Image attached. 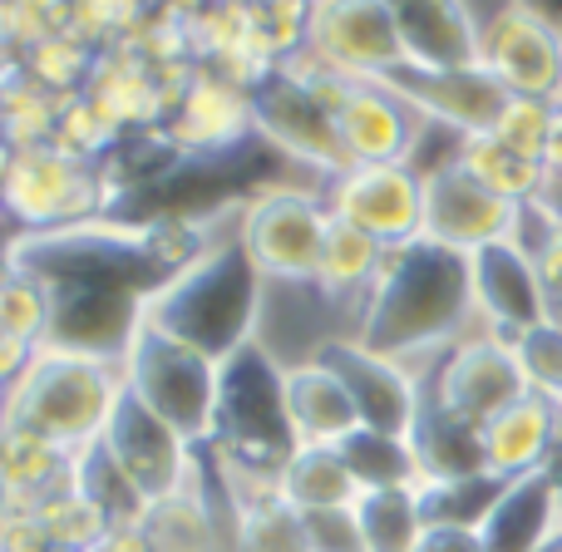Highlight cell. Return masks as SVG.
I'll use <instances>...</instances> for the list:
<instances>
[{
	"instance_id": "cell-3",
	"label": "cell",
	"mask_w": 562,
	"mask_h": 552,
	"mask_svg": "<svg viewBox=\"0 0 562 552\" xmlns=\"http://www.w3.org/2000/svg\"><path fill=\"white\" fill-rule=\"evenodd\" d=\"M119 390H124L119 360L45 340L30 356V365L5 385L0 425L40 435L45 444L65 449V454H79L104 435Z\"/></svg>"
},
{
	"instance_id": "cell-26",
	"label": "cell",
	"mask_w": 562,
	"mask_h": 552,
	"mask_svg": "<svg viewBox=\"0 0 562 552\" xmlns=\"http://www.w3.org/2000/svg\"><path fill=\"white\" fill-rule=\"evenodd\" d=\"M459 164L484 188H494L498 198H508V203H518V207L538 203V198L548 193V168L538 164V158L508 148L498 134H469L464 144H459Z\"/></svg>"
},
{
	"instance_id": "cell-14",
	"label": "cell",
	"mask_w": 562,
	"mask_h": 552,
	"mask_svg": "<svg viewBox=\"0 0 562 552\" xmlns=\"http://www.w3.org/2000/svg\"><path fill=\"white\" fill-rule=\"evenodd\" d=\"M514 227H518V203L484 188L459 158L425 173V223H419L425 243H439L449 252L469 257L488 243L514 237Z\"/></svg>"
},
{
	"instance_id": "cell-21",
	"label": "cell",
	"mask_w": 562,
	"mask_h": 552,
	"mask_svg": "<svg viewBox=\"0 0 562 552\" xmlns=\"http://www.w3.org/2000/svg\"><path fill=\"white\" fill-rule=\"evenodd\" d=\"M484 552H553L562 548V514L548 469L514 484L498 494V504L488 508V518L479 523Z\"/></svg>"
},
{
	"instance_id": "cell-1",
	"label": "cell",
	"mask_w": 562,
	"mask_h": 552,
	"mask_svg": "<svg viewBox=\"0 0 562 552\" xmlns=\"http://www.w3.org/2000/svg\"><path fill=\"white\" fill-rule=\"evenodd\" d=\"M469 326H479L469 257L415 237L385 252V267L356 316V340L375 356L415 365L419 356L439 360L459 346Z\"/></svg>"
},
{
	"instance_id": "cell-36",
	"label": "cell",
	"mask_w": 562,
	"mask_h": 552,
	"mask_svg": "<svg viewBox=\"0 0 562 552\" xmlns=\"http://www.w3.org/2000/svg\"><path fill=\"white\" fill-rule=\"evenodd\" d=\"M94 552H154V543H148L144 528H109Z\"/></svg>"
},
{
	"instance_id": "cell-11",
	"label": "cell",
	"mask_w": 562,
	"mask_h": 552,
	"mask_svg": "<svg viewBox=\"0 0 562 552\" xmlns=\"http://www.w3.org/2000/svg\"><path fill=\"white\" fill-rule=\"evenodd\" d=\"M99 444L114 454V464L124 469L128 484H134L148 504L178 498L198 469V444H188L168 419H158L154 409L138 395H128V390H119L114 415H109Z\"/></svg>"
},
{
	"instance_id": "cell-28",
	"label": "cell",
	"mask_w": 562,
	"mask_h": 552,
	"mask_svg": "<svg viewBox=\"0 0 562 552\" xmlns=\"http://www.w3.org/2000/svg\"><path fill=\"white\" fill-rule=\"evenodd\" d=\"M356 523L366 552H415L425 533V508L415 488H366L356 498Z\"/></svg>"
},
{
	"instance_id": "cell-34",
	"label": "cell",
	"mask_w": 562,
	"mask_h": 552,
	"mask_svg": "<svg viewBox=\"0 0 562 552\" xmlns=\"http://www.w3.org/2000/svg\"><path fill=\"white\" fill-rule=\"evenodd\" d=\"M301 528H306L311 552H366V538H360V523H356V504L301 514Z\"/></svg>"
},
{
	"instance_id": "cell-35",
	"label": "cell",
	"mask_w": 562,
	"mask_h": 552,
	"mask_svg": "<svg viewBox=\"0 0 562 552\" xmlns=\"http://www.w3.org/2000/svg\"><path fill=\"white\" fill-rule=\"evenodd\" d=\"M415 552H484V538H479V528L464 523H425Z\"/></svg>"
},
{
	"instance_id": "cell-16",
	"label": "cell",
	"mask_w": 562,
	"mask_h": 552,
	"mask_svg": "<svg viewBox=\"0 0 562 552\" xmlns=\"http://www.w3.org/2000/svg\"><path fill=\"white\" fill-rule=\"evenodd\" d=\"M469 286H474L479 330H494V336H504V340H518L524 330L558 316L553 296H548V286H543V272H538V262L514 237L469 252Z\"/></svg>"
},
{
	"instance_id": "cell-18",
	"label": "cell",
	"mask_w": 562,
	"mask_h": 552,
	"mask_svg": "<svg viewBox=\"0 0 562 552\" xmlns=\"http://www.w3.org/2000/svg\"><path fill=\"white\" fill-rule=\"evenodd\" d=\"M330 114L350 164H409L429 124L375 79H346L330 99Z\"/></svg>"
},
{
	"instance_id": "cell-19",
	"label": "cell",
	"mask_w": 562,
	"mask_h": 552,
	"mask_svg": "<svg viewBox=\"0 0 562 552\" xmlns=\"http://www.w3.org/2000/svg\"><path fill=\"white\" fill-rule=\"evenodd\" d=\"M390 10L409 65L469 69L479 65V10L474 0H380Z\"/></svg>"
},
{
	"instance_id": "cell-8",
	"label": "cell",
	"mask_w": 562,
	"mask_h": 552,
	"mask_svg": "<svg viewBox=\"0 0 562 552\" xmlns=\"http://www.w3.org/2000/svg\"><path fill=\"white\" fill-rule=\"evenodd\" d=\"M425 395L445 405L449 415L469 419L484 429L494 415H504L514 399L528 395V380L518 370L514 340L494 336V330H469L459 346H449L439 360H429Z\"/></svg>"
},
{
	"instance_id": "cell-33",
	"label": "cell",
	"mask_w": 562,
	"mask_h": 552,
	"mask_svg": "<svg viewBox=\"0 0 562 552\" xmlns=\"http://www.w3.org/2000/svg\"><path fill=\"white\" fill-rule=\"evenodd\" d=\"M548 128H553V104H543V99H508V109H504V119H498L494 134L504 138L508 148H518V154H528V158L543 164Z\"/></svg>"
},
{
	"instance_id": "cell-27",
	"label": "cell",
	"mask_w": 562,
	"mask_h": 552,
	"mask_svg": "<svg viewBox=\"0 0 562 552\" xmlns=\"http://www.w3.org/2000/svg\"><path fill=\"white\" fill-rule=\"evenodd\" d=\"M69 484L104 514L109 528H144L148 508H154L134 484H128V474L114 464V454H109L99 439L75 454V474H69Z\"/></svg>"
},
{
	"instance_id": "cell-22",
	"label": "cell",
	"mask_w": 562,
	"mask_h": 552,
	"mask_svg": "<svg viewBox=\"0 0 562 552\" xmlns=\"http://www.w3.org/2000/svg\"><path fill=\"white\" fill-rule=\"evenodd\" d=\"M286 419L296 444H330L336 449L346 435L360 429L356 399L340 385V375L321 360H301L286 365Z\"/></svg>"
},
{
	"instance_id": "cell-37",
	"label": "cell",
	"mask_w": 562,
	"mask_h": 552,
	"mask_svg": "<svg viewBox=\"0 0 562 552\" xmlns=\"http://www.w3.org/2000/svg\"><path fill=\"white\" fill-rule=\"evenodd\" d=\"M543 168H548V183H562V104H553V128H548Z\"/></svg>"
},
{
	"instance_id": "cell-23",
	"label": "cell",
	"mask_w": 562,
	"mask_h": 552,
	"mask_svg": "<svg viewBox=\"0 0 562 552\" xmlns=\"http://www.w3.org/2000/svg\"><path fill=\"white\" fill-rule=\"evenodd\" d=\"M409 449H415V459H419V484H425V478H474V474H488L479 425L449 415V409L435 405L429 395H425V405H419L415 429H409Z\"/></svg>"
},
{
	"instance_id": "cell-7",
	"label": "cell",
	"mask_w": 562,
	"mask_h": 552,
	"mask_svg": "<svg viewBox=\"0 0 562 552\" xmlns=\"http://www.w3.org/2000/svg\"><path fill=\"white\" fill-rule=\"evenodd\" d=\"M479 65L514 99L562 104V25L528 0H498L479 20Z\"/></svg>"
},
{
	"instance_id": "cell-29",
	"label": "cell",
	"mask_w": 562,
	"mask_h": 552,
	"mask_svg": "<svg viewBox=\"0 0 562 552\" xmlns=\"http://www.w3.org/2000/svg\"><path fill=\"white\" fill-rule=\"evenodd\" d=\"M336 449L346 459V469L356 474L360 494L366 488H415L419 484V459L409 449V439H400V435H380V429L360 425Z\"/></svg>"
},
{
	"instance_id": "cell-31",
	"label": "cell",
	"mask_w": 562,
	"mask_h": 552,
	"mask_svg": "<svg viewBox=\"0 0 562 552\" xmlns=\"http://www.w3.org/2000/svg\"><path fill=\"white\" fill-rule=\"evenodd\" d=\"M237 552H311L306 528H301V514L286 508L281 498H267V504H252L237 514Z\"/></svg>"
},
{
	"instance_id": "cell-5",
	"label": "cell",
	"mask_w": 562,
	"mask_h": 552,
	"mask_svg": "<svg viewBox=\"0 0 562 552\" xmlns=\"http://www.w3.org/2000/svg\"><path fill=\"white\" fill-rule=\"evenodd\" d=\"M119 370H124L128 395H138L158 419H168L188 444L203 449L213 439L217 370H223V360L203 356L188 340L138 320V330L128 336L124 356H119Z\"/></svg>"
},
{
	"instance_id": "cell-30",
	"label": "cell",
	"mask_w": 562,
	"mask_h": 552,
	"mask_svg": "<svg viewBox=\"0 0 562 552\" xmlns=\"http://www.w3.org/2000/svg\"><path fill=\"white\" fill-rule=\"evenodd\" d=\"M0 340L40 350L49 340V296L35 277L0 272Z\"/></svg>"
},
{
	"instance_id": "cell-15",
	"label": "cell",
	"mask_w": 562,
	"mask_h": 552,
	"mask_svg": "<svg viewBox=\"0 0 562 552\" xmlns=\"http://www.w3.org/2000/svg\"><path fill=\"white\" fill-rule=\"evenodd\" d=\"M321 365H330L340 375V385L356 399V415L366 429H380V435H400L409 439L419 419V405H425V375L405 360H390L366 350L356 336H336L330 346H321Z\"/></svg>"
},
{
	"instance_id": "cell-39",
	"label": "cell",
	"mask_w": 562,
	"mask_h": 552,
	"mask_svg": "<svg viewBox=\"0 0 562 552\" xmlns=\"http://www.w3.org/2000/svg\"><path fill=\"white\" fill-rule=\"evenodd\" d=\"M45 552H75V548H55V543H49V548H45Z\"/></svg>"
},
{
	"instance_id": "cell-41",
	"label": "cell",
	"mask_w": 562,
	"mask_h": 552,
	"mask_svg": "<svg viewBox=\"0 0 562 552\" xmlns=\"http://www.w3.org/2000/svg\"><path fill=\"white\" fill-rule=\"evenodd\" d=\"M558 316H562V311H558Z\"/></svg>"
},
{
	"instance_id": "cell-20",
	"label": "cell",
	"mask_w": 562,
	"mask_h": 552,
	"mask_svg": "<svg viewBox=\"0 0 562 552\" xmlns=\"http://www.w3.org/2000/svg\"><path fill=\"white\" fill-rule=\"evenodd\" d=\"M479 439H484L488 474L504 478V484L528 478V474H538V469H548V459H553V449L562 439V405L528 390L504 415L488 419V425L479 429Z\"/></svg>"
},
{
	"instance_id": "cell-9",
	"label": "cell",
	"mask_w": 562,
	"mask_h": 552,
	"mask_svg": "<svg viewBox=\"0 0 562 552\" xmlns=\"http://www.w3.org/2000/svg\"><path fill=\"white\" fill-rule=\"evenodd\" d=\"M247 109H252V128L267 138V148L316 168L321 178H336L350 168L346 148H340V134H336L330 99L321 94L311 79L286 75V69L267 75L262 85L252 89Z\"/></svg>"
},
{
	"instance_id": "cell-40",
	"label": "cell",
	"mask_w": 562,
	"mask_h": 552,
	"mask_svg": "<svg viewBox=\"0 0 562 552\" xmlns=\"http://www.w3.org/2000/svg\"><path fill=\"white\" fill-rule=\"evenodd\" d=\"M553 552H562V548H553Z\"/></svg>"
},
{
	"instance_id": "cell-25",
	"label": "cell",
	"mask_w": 562,
	"mask_h": 552,
	"mask_svg": "<svg viewBox=\"0 0 562 552\" xmlns=\"http://www.w3.org/2000/svg\"><path fill=\"white\" fill-rule=\"evenodd\" d=\"M385 252L390 247H380L370 233H360V227L330 217L326 252H321V267H316V286L326 291L336 306H356V316H360V306H366L380 267H385Z\"/></svg>"
},
{
	"instance_id": "cell-4",
	"label": "cell",
	"mask_w": 562,
	"mask_h": 552,
	"mask_svg": "<svg viewBox=\"0 0 562 552\" xmlns=\"http://www.w3.org/2000/svg\"><path fill=\"white\" fill-rule=\"evenodd\" d=\"M203 449L262 474H281V464L296 454V435L286 419V365L257 340L227 356L217 370V415L213 439Z\"/></svg>"
},
{
	"instance_id": "cell-10",
	"label": "cell",
	"mask_w": 562,
	"mask_h": 552,
	"mask_svg": "<svg viewBox=\"0 0 562 552\" xmlns=\"http://www.w3.org/2000/svg\"><path fill=\"white\" fill-rule=\"evenodd\" d=\"M330 217L370 233L380 247H405L425 223V173L409 164H350L326 178Z\"/></svg>"
},
{
	"instance_id": "cell-17",
	"label": "cell",
	"mask_w": 562,
	"mask_h": 552,
	"mask_svg": "<svg viewBox=\"0 0 562 552\" xmlns=\"http://www.w3.org/2000/svg\"><path fill=\"white\" fill-rule=\"evenodd\" d=\"M0 198H5V207L20 223H30V233L89 223V213L99 207L89 168L65 154H45V148H30L5 168Z\"/></svg>"
},
{
	"instance_id": "cell-38",
	"label": "cell",
	"mask_w": 562,
	"mask_h": 552,
	"mask_svg": "<svg viewBox=\"0 0 562 552\" xmlns=\"http://www.w3.org/2000/svg\"><path fill=\"white\" fill-rule=\"evenodd\" d=\"M548 478H553V494H558V514H562V439H558L553 459H548Z\"/></svg>"
},
{
	"instance_id": "cell-13",
	"label": "cell",
	"mask_w": 562,
	"mask_h": 552,
	"mask_svg": "<svg viewBox=\"0 0 562 552\" xmlns=\"http://www.w3.org/2000/svg\"><path fill=\"white\" fill-rule=\"evenodd\" d=\"M375 85H385L390 94H400L419 119L449 128V134H494L498 119L508 109V89L488 75L484 65L469 69H425V65H395L390 75H380Z\"/></svg>"
},
{
	"instance_id": "cell-42",
	"label": "cell",
	"mask_w": 562,
	"mask_h": 552,
	"mask_svg": "<svg viewBox=\"0 0 562 552\" xmlns=\"http://www.w3.org/2000/svg\"><path fill=\"white\" fill-rule=\"evenodd\" d=\"M0 552H5V548H0Z\"/></svg>"
},
{
	"instance_id": "cell-6",
	"label": "cell",
	"mask_w": 562,
	"mask_h": 552,
	"mask_svg": "<svg viewBox=\"0 0 562 552\" xmlns=\"http://www.w3.org/2000/svg\"><path fill=\"white\" fill-rule=\"evenodd\" d=\"M326 233L330 207L306 188H267L237 217V243L262 281H316Z\"/></svg>"
},
{
	"instance_id": "cell-2",
	"label": "cell",
	"mask_w": 562,
	"mask_h": 552,
	"mask_svg": "<svg viewBox=\"0 0 562 552\" xmlns=\"http://www.w3.org/2000/svg\"><path fill=\"white\" fill-rule=\"evenodd\" d=\"M267 281L243 252V243H207L193 262H183L154 296L144 301V320L168 336L188 340L213 360L237 356L257 340Z\"/></svg>"
},
{
	"instance_id": "cell-32",
	"label": "cell",
	"mask_w": 562,
	"mask_h": 552,
	"mask_svg": "<svg viewBox=\"0 0 562 552\" xmlns=\"http://www.w3.org/2000/svg\"><path fill=\"white\" fill-rule=\"evenodd\" d=\"M514 356H518V370H524L528 390L562 405V316H548L543 326L524 330V336L514 340Z\"/></svg>"
},
{
	"instance_id": "cell-24",
	"label": "cell",
	"mask_w": 562,
	"mask_h": 552,
	"mask_svg": "<svg viewBox=\"0 0 562 552\" xmlns=\"http://www.w3.org/2000/svg\"><path fill=\"white\" fill-rule=\"evenodd\" d=\"M277 494L296 514H316V508H346L360 498L356 474L346 469L340 449L330 444H296V454L281 464Z\"/></svg>"
},
{
	"instance_id": "cell-12",
	"label": "cell",
	"mask_w": 562,
	"mask_h": 552,
	"mask_svg": "<svg viewBox=\"0 0 562 552\" xmlns=\"http://www.w3.org/2000/svg\"><path fill=\"white\" fill-rule=\"evenodd\" d=\"M306 55L340 79H380L405 65V45L380 0H306Z\"/></svg>"
}]
</instances>
